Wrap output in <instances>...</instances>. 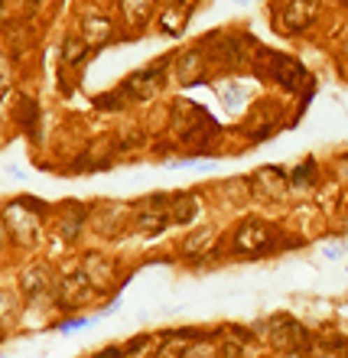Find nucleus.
<instances>
[{"label":"nucleus","mask_w":348,"mask_h":358,"mask_svg":"<svg viewBox=\"0 0 348 358\" xmlns=\"http://www.w3.org/2000/svg\"><path fill=\"white\" fill-rule=\"evenodd\" d=\"M316 20V3L312 0H287L280 10V27L287 33H300Z\"/></svg>","instance_id":"3"},{"label":"nucleus","mask_w":348,"mask_h":358,"mask_svg":"<svg viewBox=\"0 0 348 358\" xmlns=\"http://www.w3.org/2000/svg\"><path fill=\"white\" fill-rule=\"evenodd\" d=\"M270 238H273V231L263 222H245L235 238V251H241V255H261L263 248H270Z\"/></svg>","instance_id":"2"},{"label":"nucleus","mask_w":348,"mask_h":358,"mask_svg":"<svg viewBox=\"0 0 348 358\" xmlns=\"http://www.w3.org/2000/svg\"><path fill=\"white\" fill-rule=\"evenodd\" d=\"M23 202H17V206L7 212V231L13 238H17L20 245H33V241H39V222L33 212H23Z\"/></svg>","instance_id":"1"},{"label":"nucleus","mask_w":348,"mask_h":358,"mask_svg":"<svg viewBox=\"0 0 348 358\" xmlns=\"http://www.w3.org/2000/svg\"><path fill=\"white\" fill-rule=\"evenodd\" d=\"M310 179H312V163H306V166H303L300 173H293V182H296V189H300V186H306Z\"/></svg>","instance_id":"14"},{"label":"nucleus","mask_w":348,"mask_h":358,"mask_svg":"<svg viewBox=\"0 0 348 358\" xmlns=\"http://www.w3.org/2000/svg\"><path fill=\"white\" fill-rule=\"evenodd\" d=\"M202 78V56L198 52H186L182 62H179V82L189 85V82H198Z\"/></svg>","instance_id":"9"},{"label":"nucleus","mask_w":348,"mask_h":358,"mask_svg":"<svg viewBox=\"0 0 348 358\" xmlns=\"http://www.w3.org/2000/svg\"><path fill=\"white\" fill-rule=\"evenodd\" d=\"M85 322H88V320H68V322H62L59 329H62V332H75V329H82Z\"/></svg>","instance_id":"15"},{"label":"nucleus","mask_w":348,"mask_h":358,"mask_svg":"<svg viewBox=\"0 0 348 358\" xmlns=\"http://www.w3.org/2000/svg\"><path fill=\"white\" fill-rule=\"evenodd\" d=\"M215 62L218 66H241L245 62V52H241V39L235 36H225V39H218V46H215Z\"/></svg>","instance_id":"5"},{"label":"nucleus","mask_w":348,"mask_h":358,"mask_svg":"<svg viewBox=\"0 0 348 358\" xmlns=\"http://www.w3.org/2000/svg\"><path fill=\"white\" fill-rule=\"evenodd\" d=\"M85 43L88 39H92V43H104V39H108V33H111V23H108V20L104 17H88L85 20Z\"/></svg>","instance_id":"10"},{"label":"nucleus","mask_w":348,"mask_h":358,"mask_svg":"<svg viewBox=\"0 0 348 358\" xmlns=\"http://www.w3.org/2000/svg\"><path fill=\"white\" fill-rule=\"evenodd\" d=\"M267 76H270L277 85L287 88V92H296V85H300V78H303V66L296 62V59L270 56V69H267Z\"/></svg>","instance_id":"4"},{"label":"nucleus","mask_w":348,"mask_h":358,"mask_svg":"<svg viewBox=\"0 0 348 358\" xmlns=\"http://www.w3.org/2000/svg\"><path fill=\"white\" fill-rule=\"evenodd\" d=\"M121 7L131 27H143L150 17V0H121Z\"/></svg>","instance_id":"8"},{"label":"nucleus","mask_w":348,"mask_h":358,"mask_svg":"<svg viewBox=\"0 0 348 358\" xmlns=\"http://www.w3.org/2000/svg\"><path fill=\"white\" fill-rule=\"evenodd\" d=\"M212 238H215V235H212L208 228H202L196 238H186V248H182V251H186V255H196V257L205 255V251H208V241H212Z\"/></svg>","instance_id":"12"},{"label":"nucleus","mask_w":348,"mask_h":358,"mask_svg":"<svg viewBox=\"0 0 348 358\" xmlns=\"http://www.w3.org/2000/svg\"><path fill=\"white\" fill-rule=\"evenodd\" d=\"M85 39H78V36H72L66 43V62L68 66H78V62H82V56H85Z\"/></svg>","instance_id":"13"},{"label":"nucleus","mask_w":348,"mask_h":358,"mask_svg":"<svg viewBox=\"0 0 348 358\" xmlns=\"http://www.w3.org/2000/svg\"><path fill=\"white\" fill-rule=\"evenodd\" d=\"M23 287H27L29 296H33V290L46 293V273H43V267H29V271L23 273Z\"/></svg>","instance_id":"11"},{"label":"nucleus","mask_w":348,"mask_h":358,"mask_svg":"<svg viewBox=\"0 0 348 358\" xmlns=\"http://www.w3.org/2000/svg\"><path fill=\"white\" fill-rule=\"evenodd\" d=\"M254 186H267V196H283L287 192V176L280 170H261L254 176Z\"/></svg>","instance_id":"7"},{"label":"nucleus","mask_w":348,"mask_h":358,"mask_svg":"<svg viewBox=\"0 0 348 358\" xmlns=\"http://www.w3.org/2000/svg\"><path fill=\"white\" fill-rule=\"evenodd\" d=\"M198 215V199L196 196H173L170 199V218L173 222H192Z\"/></svg>","instance_id":"6"}]
</instances>
